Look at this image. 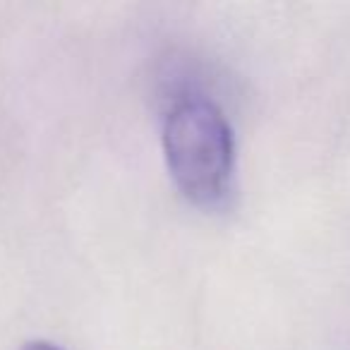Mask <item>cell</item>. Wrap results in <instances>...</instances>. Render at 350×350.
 <instances>
[{
  "mask_svg": "<svg viewBox=\"0 0 350 350\" xmlns=\"http://www.w3.org/2000/svg\"><path fill=\"white\" fill-rule=\"evenodd\" d=\"M163 154L170 178L190 202L211 206L228 192L235 163L233 130L224 111L202 96H185L163 120Z\"/></svg>",
  "mask_w": 350,
  "mask_h": 350,
  "instance_id": "obj_1",
  "label": "cell"
},
{
  "mask_svg": "<svg viewBox=\"0 0 350 350\" xmlns=\"http://www.w3.org/2000/svg\"><path fill=\"white\" fill-rule=\"evenodd\" d=\"M22 350H63V348L51 343V340H29Z\"/></svg>",
  "mask_w": 350,
  "mask_h": 350,
  "instance_id": "obj_2",
  "label": "cell"
}]
</instances>
